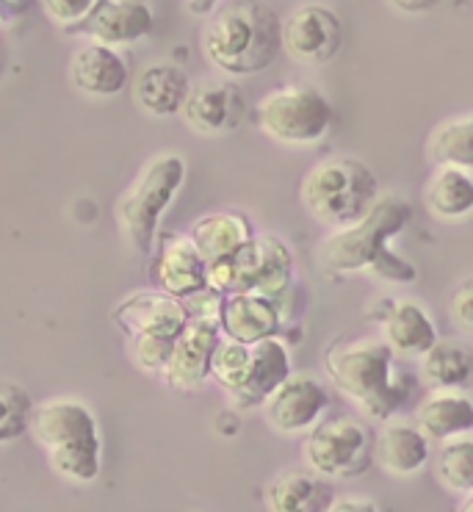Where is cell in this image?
I'll use <instances>...</instances> for the list:
<instances>
[{"instance_id":"33","label":"cell","mask_w":473,"mask_h":512,"mask_svg":"<svg viewBox=\"0 0 473 512\" xmlns=\"http://www.w3.org/2000/svg\"><path fill=\"white\" fill-rule=\"evenodd\" d=\"M97 6V0H42V9L50 20L61 28H81L86 23V17L92 14Z\"/></svg>"},{"instance_id":"11","label":"cell","mask_w":473,"mask_h":512,"mask_svg":"<svg viewBox=\"0 0 473 512\" xmlns=\"http://www.w3.org/2000/svg\"><path fill=\"white\" fill-rule=\"evenodd\" d=\"M330 407V393L310 374H288L261 405L263 416L274 432L299 435L319 424Z\"/></svg>"},{"instance_id":"9","label":"cell","mask_w":473,"mask_h":512,"mask_svg":"<svg viewBox=\"0 0 473 512\" xmlns=\"http://www.w3.org/2000/svg\"><path fill=\"white\" fill-rule=\"evenodd\" d=\"M302 457L324 479H355L374 463V443L355 418H330L308 429Z\"/></svg>"},{"instance_id":"30","label":"cell","mask_w":473,"mask_h":512,"mask_svg":"<svg viewBox=\"0 0 473 512\" xmlns=\"http://www.w3.org/2000/svg\"><path fill=\"white\" fill-rule=\"evenodd\" d=\"M435 471H438L440 485L451 493H460V496L473 493V438L454 435L449 441H443Z\"/></svg>"},{"instance_id":"32","label":"cell","mask_w":473,"mask_h":512,"mask_svg":"<svg viewBox=\"0 0 473 512\" xmlns=\"http://www.w3.org/2000/svg\"><path fill=\"white\" fill-rule=\"evenodd\" d=\"M175 338L169 335H133L131 338V358L147 374H161L169 363Z\"/></svg>"},{"instance_id":"6","label":"cell","mask_w":473,"mask_h":512,"mask_svg":"<svg viewBox=\"0 0 473 512\" xmlns=\"http://www.w3.org/2000/svg\"><path fill=\"white\" fill-rule=\"evenodd\" d=\"M186 180V161L178 153L150 158L117 203V222L133 250L150 255L166 208Z\"/></svg>"},{"instance_id":"12","label":"cell","mask_w":473,"mask_h":512,"mask_svg":"<svg viewBox=\"0 0 473 512\" xmlns=\"http://www.w3.org/2000/svg\"><path fill=\"white\" fill-rule=\"evenodd\" d=\"M222 341V327L213 322H194L183 327V333L175 338L172 355L161 377L175 391H197L211 380V360L216 344Z\"/></svg>"},{"instance_id":"2","label":"cell","mask_w":473,"mask_h":512,"mask_svg":"<svg viewBox=\"0 0 473 512\" xmlns=\"http://www.w3.org/2000/svg\"><path fill=\"white\" fill-rule=\"evenodd\" d=\"M200 45L230 78L261 75L283 53V17L266 0H227L208 17Z\"/></svg>"},{"instance_id":"25","label":"cell","mask_w":473,"mask_h":512,"mask_svg":"<svg viewBox=\"0 0 473 512\" xmlns=\"http://www.w3.org/2000/svg\"><path fill=\"white\" fill-rule=\"evenodd\" d=\"M330 501V485L310 468H288L266 488V507L274 512L327 510Z\"/></svg>"},{"instance_id":"38","label":"cell","mask_w":473,"mask_h":512,"mask_svg":"<svg viewBox=\"0 0 473 512\" xmlns=\"http://www.w3.org/2000/svg\"><path fill=\"white\" fill-rule=\"evenodd\" d=\"M460 510L473 512V493H468V496H465V501H462V504H460Z\"/></svg>"},{"instance_id":"24","label":"cell","mask_w":473,"mask_h":512,"mask_svg":"<svg viewBox=\"0 0 473 512\" xmlns=\"http://www.w3.org/2000/svg\"><path fill=\"white\" fill-rule=\"evenodd\" d=\"M191 92L189 75L175 64H150L136 78L133 97L150 117H175Z\"/></svg>"},{"instance_id":"14","label":"cell","mask_w":473,"mask_h":512,"mask_svg":"<svg viewBox=\"0 0 473 512\" xmlns=\"http://www.w3.org/2000/svg\"><path fill=\"white\" fill-rule=\"evenodd\" d=\"M180 114L186 117L191 131L202 136L236 131L244 120V97L241 89L230 81H202L191 86Z\"/></svg>"},{"instance_id":"5","label":"cell","mask_w":473,"mask_h":512,"mask_svg":"<svg viewBox=\"0 0 473 512\" xmlns=\"http://www.w3.org/2000/svg\"><path fill=\"white\" fill-rule=\"evenodd\" d=\"M379 197V180L366 161L352 155H332L310 169L299 200L319 225L338 230L360 222Z\"/></svg>"},{"instance_id":"20","label":"cell","mask_w":473,"mask_h":512,"mask_svg":"<svg viewBox=\"0 0 473 512\" xmlns=\"http://www.w3.org/2000/svg\"><path fill=\"white\" fill-rule=\"evenodd\" d=\"M429 443L418 424L391 418L374 441V460L391 477H415L429 463Z\"/></svg>"},{"instance_id":"3","label":"cell","mask_w":473,"mask_h":512,"mask_svg":"<svg viewBox=\"0 0 473 512\" xmlns=\"http://www.w3.org/2000/svg\"><path fill=\"white\" fill-rule=\"evenodd\" d=\"M393 349L379 338L335 341L324 352L332 385L360 405L371 421H391L413 396V377L393 369Z\"/></svg>"},{"instance_id":"7","label":"cell","mask_w":473,"mask_h":512,"mask_svg":"<svg viewBox=\"0 0 473 512\" xmlns=\"http://www.w3.org/2000/svg\"><path fill=\"white\" fill-rule=\"evenodd\" d=\"M208 286L222 294H258L283 299L294 291V255L277 236H258L227 258L208 263Z\"/></svg>"},{"instance_id":"29","label":"cell","mask_w":473,"mask_h":512,"mask_svg":"<svg viewBox=\"0 0 473 512\" xmlns=\"http://www.w3.org/2000/svg\"><path fill=\"white\" fill-rule=\"evenodd\" d=\"M249 371H252V344L222 335L211 360V380L219 382V388L233 399L244 391Z\"/></svg>"},{"instance_id":"15","label":"cell","mask_w":473,"mask_h":512,"mask_svg":"<svg viewBox=\"0 0 473 512\" xmlns=\"http://www.w3.org/2000/svg\"><path fill=\"white\" fill-rule=\"evenodd\" d=\"M153 277L158 288H164L172 297H189L194 291L208 288V263L197 250L191 236L166 233L161 236L153 261Z\"/></svg>"},{"instance_id":"34","label":"cell","mask_w":473,"mask_h":512,"mask_svg":"<svg viewBox=\"0 0 473 512\" xmlns=\"http://www.w3.org/2000/svg\"><path fill=\"white\" fill-rule=\"evenodd\" d=\"M449 313L462 333L473 335V277L462 280L460 286L454 288L449 302Z\"/></svg>"},{"instance_id":"8","label":"cell","mask_w":473,"mask_h":512,"mask_svg":"<svg viewBox=\"0 0 473 512\" xmlns=\"http://www.w3.org/2000/svg\"><path fill=\"white\" fill-rule=\"evenodd\" d=\"M255 122L272 142L285 147L319 144L332 125V106L316 86L288 84L272 89L255 108Z\"/></svg>"},{"instance_id":"13","label":"cell","mask_w":473,"mask_h":512,"mask_svg":"<svg viewBox=\"0 0 473 512\" xmlns=\"http://www.w3.org/2000/svg\"><path fill=\"white\" fill-rule=\"evenodd\" d=\"M114 322L133 335H169L178 338L183 327L189 324V313L183 299L166 294L164 288L155 291H136L125 297L114 308Z\"/></svg>"},{"instance_id":"16","label":"cell","mask_w":473,"mask_h":512,"mask_svg":"<svg viewBox=\"0 0 473 512\" xmlns=\"http://www.w3.org/2000/svg\"><path fill=\"white\" fill-rule=\"evenodd\" d=\"M153 25V12L142 0H97V6L81 28L92 42L122 48L153 34Z\"/></svg>"},{"instance_id":"37","label":"cell","mask_w":473,"mask_h":512,"mask_svg":"<svg viewBox=\"0 0 473 512\" xmlns=\"http://www.w3.org/2000/svg\"><path fill=\"white\" fill-rule=\"evenodd\" d=\"M189 12L194 14H213L216 12V0H186Z\"/></svg>"},{"instance_id":"23","label":"cell","mask_w":473,"mask_h":512,"mask_svg":"<svg viewBox=\"0 0 473 512\" xmlns=\"http://www.w3.org/2000/svg\"><path fill=\"white\" fill-rule=\"evenodd\" d=\"M191 241L205 258V263L227 261L233 258L241 247H247L255 239V227L244 214L236 211H222V214H208L197 219L189 230Z\"/></svg>"},{"instance_id":"31","label":"cell","mask_w":473,"mask_h":512,"mask_svg":"<svg viewBox=\"0 0 473 512\" xmlns=\"http://www.w3.org/2000/svg\"><path fill=\"white\" fill-rule=\"evenodd\" d=\"M34 402L25 388L9 380H0V443H14L31 432Z\"/></svg>"},{"instance_id":"1","label":"cell","mask_w":473,"mask_h":512,"mask_svg":"<svg viewBox=\"0 0 473 512\" xmlns=\"http://www.w3.org/2000/svg\"><path fill=\"white\" fill-rule=\"evenodd\" d=\"M413 219L402 194H379L360 222L338 227L316 244V261L330 274H371L385 283H415V266L391 250V241Z\"/></svg>"},{"instance_id":"22","label":"cell","mask_w":473,"mask_h":512,"mask_svg":"<svg viewBox=\"0 0 473 512\" xmlns=\"http://www.w3.org/2000/svg\"><path fill=\"white\" fill-rule=\"evenodd\" d=\"M291 374V355H288V346L277 338H261L252 344V371H249V380L244 385V391L233 396L230 402L241 410L249 407H261L266 402V396L280 385Z\"/></svg>"},{"instance_id":"18","label":"cell","mask_w":473,"mask_h":512,"mask_svg":"<svg viewBox=\"0 0 473 512\" xmlns=\"http://www.w3.org/2000/svg\"><path fill=\"white\" fill-rule=\"evenodd\" d=\"M382 313L374 322L382 327V341L391 346L399 358H421L429 346L438 341V330L418 302H379Z\"/></svg>"},{"instance_id":"21","label":"cell","mask_w":473,"mask_h":512,"mask_svg":"<svg viewBox=\"0 0 473 512\" xmlns=\"http://www.w3.org/2000/svg\"><path fill=\"white\" fill-rule=\"evenodd\" d=\"M415 424L429 441H449L473 429V399L462 388H435L418 405Z\"/></svg>"},{"instance_id":"35","label":"cell","mask_w":473,"mask_h":512,"mask_svg":"<svg viewBox=\"0 0 473 512\" xmlns=\"http://www.w3.org/2000/svg\"><path fill=\"white\" fill-rule=\"evenodd\" d=\"M382 510V504H377L374 499H368V496H341V499H332L327 512H379Z\"/></svg>"},{"instance_id":"17","label":"cell","mask_w":473,"mask_h":512,"mask_svg":"<svg viewBox=\"0 0 473 512\" xmlns=\"http://www.w3.org/2000/svg\"><path fill=\"white\" fill-rule=\"evenodd\" d=\"M288 297V294H285ZM283 299L258 297V294H225L222 305V335L244 344H255L261 338L280 333V324L291 316Z\"/></svg>"},{"instance_id":"10","label":"cell","mask_w":473,"mask_h":512,"mask_svg":"<svg viewBox=\"0 0 473 512\" xmlns=\"http://www.w3.org/2000/svg\"><path fill=\"white\" fill-rule=\"evenodd\" d=\"M343 48V23L324 3H305L283 20V53L308 67L330 64Z\"/></svg>"},{"instance_id":"26","label":"cell","mask_w":473,"mask_h":512,"mask_svg":"<svg viewBox=\"0 0 473 512\" xmlns=\"http://www.w3.org/2000/svg\"><path fill=\"white\" fill-rule=\"evenodd\" d=\"M424 205L443 222L473 214V175L468 169L438 167L424 183Z\"/></svg>"},{"instance_id":"36","label":"cell","mask_w":473,"mask_h":512,"mask_svg":"<svg viewBox=\"0 0 473 512\" xmlns=\"http://www.w3.org/2000/svg\"><path fill=\"white\" fill-rule=\"evenodd\" d=\"M388 3H391L399 14H410V17H415V14L432 12L440 0H388Z\"/></svg>"},{"instance_id":"4","label":"cell","mask_w":473,"mask_h":512,"mask_svg":"<svg viewBox=\"0 0 473 512\" xmlns=\"http://www.w3.org/2000/svg\"><path fill=\"white\" fill-rule=\"evenodd\" d=\"M31 435L50 468L67 482L89 485L103 468V438L92 407L81 399L59 396L34 407Z\"/></svg>"},{"instance_id":"27","label":"cell","mask_w":473,"mask_h":512,"mask_svg":"<svg viewBox=\"0 0 473 512\" xmlns=\"http://www.w3.org/2000/svg\"><path fill=\"white\" fill-rule=\"evenodd\" d=\"M424 380L432 388H465L473 380V355L457 341H435L421 355Z\"/></svg>"},{"instance_id":"28","label":"cell","mask_w":473,"mask_h":512,"mask_svg":"<svg viewBox=\"0 0 473 512\" xmlns=\"http://www.w3.org/2000/svg\"><path fill=\"white\" fill-rule=\"evenodd\" d=\"M429 158L438 167L473 172V117H460L438 125L429 136Z\"/></svg>"},{"instance_id":"19","label":"cell","mask_w":473,"mask_h":512,"mask_svg":"<svg viewBox=\"0 0 473 512\" xmlns=\"http://www.w3.org/2000/svg\"><path fill=\"white\" fill-rule=\"evenodd\" d=\"M70 81L86 97H114L128 86V64L117 48L89 42L72 56Z\"/></svg>"}]
</instances>
